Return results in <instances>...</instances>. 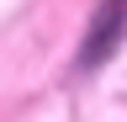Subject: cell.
<instances>
[{"instance_id":"obj_1","label":"cell","mask_w":127,"mask_h":122,"mask_svg":"<svg viewBox=\"0 0 127 122\" xmlns=\"http://www.w3.org/2000/svg\"><path fill=\"white\" fill-rule=\"evenodd\" d=\"M122 32H127V0H106L95 27H90V37H85V48H79V69L106 64V53L122 42Z\"/></svg>"}]
</instances>
